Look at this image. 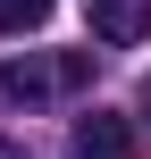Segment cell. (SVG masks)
I'll return each mask as SVG.
<instances>
[{"label":"cell","mask_w":151,"mask_h":159,"mask_svg":"<svg viewBox=\"0 0 151 159\" xmlns=\"http://www.w3.org/2000/svg\"><path fill=\"white\" fill-rule=\"evenodd\" d=\"M84 17H92V34H101L109 50H134L151 34V0H84Z\"/></svg>","instance_id":"obj_2"},{"label":"cell","mask_w":151,"mask_h":159,"mask_svg":"<svg viewBox=\"0 0 151 159\" xmlns=\"http://www.w3.org/2000/svg\"><path fill=\"white\" fill-rule=\"evenodd\" d=\"M0 159H25V151H17V143H0Z\"/></svg>","instance_id":"obj_4"},{"label":"cell","mask_w":151,"mask_h":159,"mask_svg":"<svg viewBox=\"0 0 151 159\" xmlns=\"http://www.w3.org/2000/svg\"><path fill=\"white\" fill-rule=\"evenodd\" d=\"M143 109H151V75H143Z\"/></svg>","instance_id":"obj_5"},{"label":"cell","mask_w":151,"mask_h":159,"mask_svg":"<svg viewBox=\"0 0 151 159\" xmlns=\"http://www.w3.org/2000/svg\"><path fill=\"white\" fill-rule=\"evenodd\" d=\"M50 25V0H0V34H42Z\"/></svg>","instance_id":"obj_3"},{"label":"cell","mask_w":151,"mask_h":159,"mask_svg":"<svg viewBox=\"0 0 151 159\" xmlns=\"http://www.w3.org/2000/svg\"><path fill=\"white\" fill-rule=\"evenodd\" d=\"M67 159H143V143H134V126H126L118 109H92V117H76Z\"/></svg>","instance_id":"obj_1"}]
</instances>
